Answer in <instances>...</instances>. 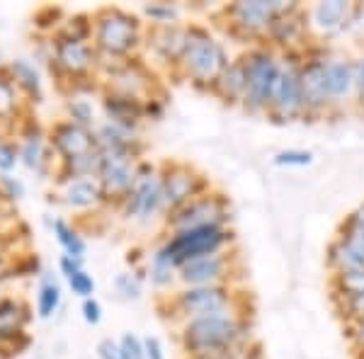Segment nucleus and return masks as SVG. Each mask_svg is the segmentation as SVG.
<instances>
[{
  "mask_svg": "<svg viewBox=\"0 0 364 359\" xmlns=\"http://www.w3.org/2000/svg\"><path fill=\"white\" fill-rule=\"evenodd\" d=\"M182 359H226L255 343L250 309H231L192 318L175 333Z\"/></svg>",
  "mask_w": 364,
  "mask_h": 359,
  "instance_id": "1",
  "label": "nucleus"
},
{
  "mask_svg": "<svg viewBox=\"0 0 364 359\" xmlns=\"http://www.w3.org/2000/svg\"><path fill=\"white\" fill-rule=\"evenodd\" d=\"M231 49L226 39L216 37L214 29L202 22H187V46L185 56L180 61L178 75L175 78L187 80L195 90L209 92L214 90L216 80L231 63Z\"/></svg>",
  "mask_w": 364,
  "mask_h": 359,
  "instance_id": "2",
  "label": "nucleus"
},
{
  "mask_svg": "<svg viewBox=\"0 0 364 359\" xmlns=\"http://www.w3.org/2000/svg\"><path fill=\"white\" fill-rule=\"evenodd\" d=\"M146 22L134 10L105 5L92 13V46L100 58L127 61L144 54Z\"/></svg>",
  "mask_w": 364,
  "mask_h": 359,
  "instance_id": "3",
  "label": "nucleus"
},
{
  "mask_svg": "<svg viewBox=\"0 0 364 359\" xmlns=\"http://www.w3.org/2000/svg\"><path fill=\"white\" fill-rule=\"evenodd\" d=\"M156 309L175 328L192 318L231 309H250L243 286H178L156 299Z\"/></svg>",
  "mask_w": 364,
  "mask_h": 359,
  "instance_id": "4",
  "label": "nucleus"
},
{
  "mask_svg": "<svg viewBox=\"0 0 364 359\" xmlns=\"http://www.w3.org/2000/svg\"><path fill=\"white\" fill-rule=\"evenodd\" d=\"M284 8L287 0H238V3L221 5L214 20L231 42L250 49V46L265 44L269 25Z\"/></svg>",
  "mask_w": 364,
  "mask_h": 359,
  "instance_id": "5",
  "label": "nucleus"
},
{
  "mask_svg": "<svg viewBox=\"0 0 364 359\" xmlns=\"http://www.w3.org/2000/svg\"><path fill=\"white\" fill-rule=\"evenodd\" d=\"M245 63V97L240 109L248 114H267L269 97L282 70V54L267 44H257L240 51Z\"/></svg>",
  "mask_w": 364,
  "mask_h": 359,
  "instance_id": "6",
  "label": "nucleus"
},
{
  "mask_svg": "<svg viewBox=\"0 0 364 359\" xmlns=\"http://www.w3.org/2000/svg\"><path fill=\"white\" fill-rule=\"evenodd\" d=\"M117 211L122 214V219L136 223V226H151L156 221H166L161 163L141 158L136 168V182H134L132 192L127 194V199Z\"/></svg>",
  "mask_w": 364,
  "mask_h": 359,
  "instance_id": "7",
  "label": "nucleus"
},
{
  "mask_svg": "<svg viewBox=\"0 0 364 359\" xmlns=\"http://www.w3.org/2000/svg\"><path fill=\"white\" fill-rule=\"evenodd\" d=\"M236 245V231L231 226H202L190 231L166 233L163 248L178 264V269L187 262H195L199 257H209L216 252L231 250Z\"/></svg>",
  "mask_w": 364,
  "mask_h": 359,
  "instance_id": "8",
  "label": "nucleus"
},
{
  "mask_svg": "<svg viewBox=\"0 0 364 359\" xmlns=\"http://www.w3.org/2000/svg\"><path fill=\"white\" fill-rule=\"evenodd\" d=\"M306 20L311 39L318 44L333 46V42L352 34L364 22V3L350 0H321L306 5Z\"/></svg>",
  "mask_w": 364,
  "mask_h": 359,
  "instance_id": "9",
  "label": "nucleus"
},
{
  "mask_svg": "<svg viewBox=\"0 0 364 359\" xmlns=\"http://www.w3.org/2000/svg\"><path fill=\"white\" fill-rule=\"evenodd\" d=\"M301 58L304 51L282 54V70L269 97L267 119L274 124H294L304 122V95H301Z\"/></svg>",
  "mask_w": 364,
  "mask_h": 359,
  "instance_id": "10",
  "label": "nucleus"
},
{
  "mask_svg": "<svg viewBox=\"0 0 364 359\" xmlns=\"http://www.w3.org/2000/svg\"><path fill=\"white\" fill-rule=\"evenodd\" d=\"M333 46L314 42L304 49L301 58V95H304V122H318L333 117L331 97L326 87V61Z\"/></svg>",
  "mask_w": 364,
  "mask_h": 359,
  "instance_id": "11",
  "label": "nucleus"
},
{
  "mask_svg": "<svg viewBox=\"0 0 364 359\" xmlns=\"http://www.w3.org/2000/svg\"><path fill=\"white\" fill-rule=\"evenodd\" d=\"M180 286H243V260L238 250H224L187 262L178 272Z\"/></svg>",
  "mask_w": 364,
  "mask_h": 359,
  "instance_id": "12",
  "label": "nucleus"
},
{
  "mask_svg": "<svg viewBox=\"0 0 364 359\" xmlns=\"http://www.w3.org/2000/svg\"><path fill=\"white\" fill-rule=\"evenodd\" d=\"M202 226H231V202L221 190H209L202 197L192 199L182 209L166 216L163 228L166 233L190 231V228Z\"/></svg>",
  "mask_w": 364,
  "mask_h": 359,
  "instance_id": "13",
  "label": "nucleus"
},
{
  "mask_svg": "<svg viewBox=\"0 0 364 359\" xmlns=\"http://www.w3.org/2000/svg\"><path fill=\"white\" fill-rule=\"evenodd\" d=\"M161 185H163V199H166V216L182 209L185 204H190L192 199L214 190L211 180L202 170H197L195 166L182 161L161 163Z\"/></svg>",
  "mask_w": 364,
  "mask_h": 359,
  "instance_id": "14",
  "label": "nucleus"
},
{
  "mask_svg": "<svg viewBox=\"0 0 364 359\" xmlns=\"http://www.w3.org/2000/svg\"><path fill=\"white\" fill-rule=\"evenodd\" d=\"M17 151H20V166L39 178H49L56 170V156L49 146V129H46L32 112L20 122L15 132Z\"/></svg>",
  "mask_w": 364,
  "mask_h": 359,
  "instance_id": "15",
  "label": "nucleus"
},
{
  "mask_svg": "<svg viewBox=\"0 0 364 359\" xmlns=\"http://www.w3.org/2000/svg\"><path fill=\"white\" fill-rule=\"evenodd\" d=\"M265 44L272 46L279 54L309 49L314 44V39H311V29L306 20V5L287 0V8L274 17L267 29Z\"/></svg>",
  "mask_w": 364,
  "mask_h": 359,
  "instance_id": "16",
  "label": "nucleus"
},
{
  "mask_svg": "<svg viewBox=\"0 0 364 359\" xmlns=\"http://www.w3.org/2000/svg\"><path fill=\"white\" fill-rule=\"evenodd\" d=\"M187 46V22L173 27H146L144 54L154 68L166 70L170 75H178L180 61L185 56Z\"/></svg>",
  "mask_w": 364,
  "mask_h": 359,
  "instance_id": "17",
  "label": "nucleus"
},
{
  "mask_svg": "<svg viewBox=\"0 0 364 359\" xmlns=\"http://www.w3.org/2000/svg\"><path fill=\"white\" fill-rule=\"evenodd\" d=\"M100 83H102V87H107V90L122 92V95L136 97V100H149L158 95V92H163L161 83H158L156 68L144 56H134L122 61Z\"/></svg>",
  "mask_w": 364,
  "mask_h": 359,
  "instance_id": "18",
  "label": "nucleus"
},
{
  "mask_svg": "<svg viewBox=\"0 0 364 359\" xmlns=\"http://www.w3.org/2000/svg\"><path fill=\"white\" fill-rule=\"evenodd\" d=\"M326 87L331 97L333 114H340L355 105L357 97V61L345 51H331L326 61Z\"/></svg>",
  "mask_w": 364,
  "mask_h": 359,
  "instance_id": "19",
  "label": "nucleus"
},
{
  "mask_svg": "<svg viewBox=\"0 0 364 359\" xmlns=\"http://www.w3.org/2000/svg\"><path fill=\"white\" fill-rule=\"evenodd\" d=\"M136 168L139 161L124 156H102V168H100V187L105 194V204L107 209H119L127 194L132 192L134 182H136Z\"/></svg>",
  "mask_w": 364,
  "mask_h": 359,
  "instance_id": "20",
  "label": "nucleus"
},
{
  "mask_svg": "<svg viewBox=\"0 0 364 359\" xmlns=\"http://www.w3.org/2000/svg\"><path fill=\"white\" fill-rule=\"evenodd\" d=\"M49 146L58 161H70V158L87 156V153L97 151L95 129L78 127L68 119H56L49 127Z\"/></svg>",
  "mask_w": 364,
  "mask_h": 359,
  "instance_id": "21",
  "label": "nucleus"
},
{
  "mask_svg": "<svg viewBox=\"0 0 364 359\" xmlns=\"http://www.w3.org/2000/svg\"><path fill=\"white\" fill-rule=\"evenodd\" d=\"M58 190L54 197V202L61 204L63 209L73 211V214H92V211L107 209L105 204V194L100 187L97 178H78V180H66L61 185H56Z\"/></svg>",
  "mask_w": 364,
  "mask_h": 359,
  "instance_id": "22",
  "label": "nucleus"
},
{
  "mask_svg": "<svg viewBox=\"0 0 364 359\" xmlns=\"http://www.w3.org/2000/svg\"><path fill=\"white\" fill-rule=\"evenodd\" d=\"M326 267L331 274L364 272V235L338 228L336 238L326 248Z\"/></svg>",
  "mask_w": 364,
  "mask_h": 359,
  "instance_id": "23",
  "label": "nucleus"
},
{
  "mask_svg": "<svg viewBox=\"0 0 364 359\" xmlns=\"http://www.w3.org/2000/svg\"><path fill=\"white\" fill-rule=\"evenodd\" d=\"M97 102H100V117H102V122L132 129V132H141V129H144L146 124L144 100L129 97V95H122V92L102 87L97 95Z\"/></svg>",
  "mask_w": 364,
  "mask_h": 359,
  "instance_id": "24",
  "label": "nucleus"
},
{
  "mask_svg": "<svg viewBox=\"0 0 364 359\" xmlns=\"http://www.w3.org/2000/svg\"><path fill=\"white\" fill-rule=\"evenodd\" d=\"M97 151L102 156H124L141 161L146 156V141L144 132H132V129L109 124V122H100L95 127Z\"/></svg>",
  "mask_w": 364,
  "mask_h": 359,
  "instance_id": "25",
  "label": "nucleus"
},
{
  "mask_svg": "<svg viewBox=\"0 0 364 359\" xmlns=\"http://www.w3.org/2000/svg\"><path fill=\"white\" fill-rule=\"evenodd\" d=\"M3 68L29 109L44 102V75L32 58H25V56L13 58V61H8Z\"/></svg>",
  "mask_w": 364,
  "mask_h": 359,
  "instance_id": "26",
  "label": "nucleus"
},
{
  "mask_svg": "<svg viewBox=\"0 0 364 359\" xmlns=\"http://www.w3.org/2000/svg\"><path fill=\"white\" fill-rule=\"evenodd\" d=\"M29 112L32 109L25 105V100L17 92L13 80L8 78L5 68H0V139L13 136Z\"/></svg>",
  "mask_w": 364,
  "mask_h": 359,
  "instance_id": "27",
  "label": "nucleus"
},
{
  "mask_svg": "<svg viewBox=\"0 0 364 359\" xmlns=\"http://www.w3.org/2000/svg\"><path fill=\"white\" fill-rule=\"evenodd\" d=\"M211 95L216 100H221L228 107H240L243 105V97H245V63H243V56L233 54L231 63L226 66V70L221 73V78L216 80L214 90Z\"/></svg>",
  "mask_w": 364,
  "mask_h": 359,
  "instance_id": "28",
  "label": "nucleus"
},
{
  "mask_svg": "<svg viewBox=\"0 0 364 359\" xmlns=\"http://www.w3.org/2000/svg\"><path fill=\"white\" fill-rule=\"evenodd\" d=\"M146 272H149V284L154 286L158 291V296H163V294H170L175 291V286L178 284V264L173 262V257L168 255V250L161 245H156L154 252L149 255V260H146Z\"/></svg>",
  "mask_w": 364,
  "mask_h": 359,
  "instance_id": "29",
  "label": "nucleus"
},
{
  "mask_svg": "<svg viewBox=\"0 0 364 359\" xmlns=\"http://www.w3.org/2000/svg\"><path fill=\"white\" fill-rule=\"evenodd\" d=\"M63 306V286L54 272L44 269L39 277L37 294H34V314L39 321H51Z\"/></svg>",
  "mask_w": 364,
  "mask_h": 359,
  "instance_id": "30",
  "label": "nucleus"
},
{
  "mask_svg": "<svg viewBox=\"0 0 364 359\" xmlns=\"http://www.w3.org/2000/svg\"><path fill=\"white\" fill-rule=\"evenodd\" d=\"M32 306L20 296H0V338L27 331L32 323Z\"/></svg>",
  "mask_w": 364,
  "mask_h": 359,
  "instance_id": "31",
  "label": "nucleus"
},
{
  "mask_svg": "<svg viewBox=\"0 0 364 359\" xmlns=\"http://www.w3.org/2000/svg\"><path fill=\"white\" fill-rule=\"evenodd\" d=\"M46 226H49L51 235H54L56 243L61 245V250L66 252V255L85 260L87 240H85V235L78 231V226H75L73 221H68L66 216H46Z\"/></svg>",
  "mask_w": 364,
  "mask_h": 359,
  "instance_id": "32",
  "label": "nucleus"
},
{
  "mask_svg": "<svg viewBox=\"0 0 364 359\" xmlns=\"http://www.w3.org/2000/svg\"><path fill=\"white\" fill-rule=\"evenodd\" d=\"M100 168H102V153L92 151L87 156L70 158V161H58L54 170V182L61 185L66 180H78V178H97Z\"/></svg>",
  "mask_w": 364,
  "mask_h": 359,
  "instance_id": "33",
  "label": "nucleus"
},
{
  "mask_svg": "<svg viewBox=\"0 0 364 359\" xmlns=\"http://www.w3.org/2000/svg\"><path fill=\"white\" fill-rule=\"evenodd\" d=\"M63 119L85 129H95L102 122L100 105H95V100H90V95H66V100H63Z\"/></svg>",
  "mask_w": 364,
  "mask_h": 359,
  "instance_id": "34",
  "label": "nucleus"
},
{
  "mask_svg": "<svg viewBox=\"0 0 364 359\" xmlns=\"http://www.w3.org/2000/svg\"><path fill=\"white\" fill-rule=\"evenodd\" d=\"M149 284V272H146V264L136 269H124L112 279V291L117 301L134 304L144 296V289Z\"/></svg>",
  "mask_w": 364,
  "mask_h": 359,
  "instance_id": "35",
  "label": "nucleus"
},
{
  "mask_svg": "<svg viewBox=\"0 0 364 359\" xmlns=\"http://www.w3.org/2000/svg\"><path fill=\"white\" fill-rule=\"evenodd\" d=\"M44 272V262L42 257L34 250H17L13 257H10V264L5 269V274L0 277V284L3 282H13V279H39Z\"/></svg>",
  "mask_w": 364,
  "mask_h": 359,
  "instance_id": "36",
  "label": "nucleus"
},
{
  "mask_svg": "<svg viewBox=\"0 0 364 359\" xmlns=\"http://www.w3.org/2000/svg\"><path fill=\"white\" fill-rule=\"evenodd\" d=\"M139 15L146 22V27H173L182 22V5L168 3V0H156V3L141 5Z\"/></svg>",
  "mask_w": 364,
  "mask_h": 359,
  "instance_id": "37",
  "label": "nucleus"
},
{
  "mask_svg": "<svg viewBox=\"0 0 364 359\" xmlns=\"http://www.w3.org/2000/svg\"><path fill=\"white\" fill-rule=\"evenodd\" d=\"M333 306H336V314L345 326L362 321L364 318V291L360 294H340V296H331Z\"/></svg>",
  "mask_w": 364,
  "mask_h": 359,
  "instance_id": "38",
  "label": "nucleus"
},
{
  "mask_svg": "<svg viewBox=\"0 0 364 359\" xmlns=\"http://www.w3.org/2000/svg\"><path fill=\"white\" fill-rule=\"evenodd\" d=\"M58 37L75 39V42H92V15L87 13H75L66 15L63 25L58 27Z\"/></svg>",
  "mask_w": 364,
  "mask_h": 359,
  "instance_id": "39",
  "label": "nucleus"
},
{
  "mask_svg": "<svg viewBox=\"0 0 364 359\" xmlns=\"http://www.w3.org/2000/svg\"><path fill=\"white\" fill-rule=\"evenodd\" d=\"M63 20H66V13H63V8H56V5H44V8H39L37 13L32 17V25L37 29L39 37H54L58 32V27L63 25Z\"/></svg>",
  "mask_w": 364,
  "mask_h": 359,
  "instance_id": "40",
  "label": "nucleus"
},
{
  "mask_svg": "<svg viewBox=\"0 0 364 359\" xmlns=\"http://www.w3.org/2000/svg\"><path fill=\"white\" fill-rule=\"evenodd\" d=\"M360 291H364V272L331 274V296H340V294H360Z\"/></svg>",
  "mask_w": 364,
  "mask_h": 359,
  "instance_id": "41",
  "label": "nucleus"
},
{
  "mask_svg": "<svg viewBox=\"0 0 364 359\" xmlns=\"http://www.w3.org/2000/svg\"><path fill=\"white\" fill-rule=\"evenodd\" d=\"M316 156L311 151H304V149H284L279 153H274L272 163L277 168H309L314 166Z\"/></svg>",
  "mask_w": 364,
  "mask_h": 359,
  "instance_id": "42",
  "label": "nucleus"
},
{
  "mask_svg": "<svg viewBox=\"0 0 364 359\" xmlns=\"http://www.w3.org/2000/svg\"><path fill=\"white\" fill-rule=\"evenodd\" d=\"M66 284H68V291L73 294L75 299H80V301L92 299L97 294V282H95V277L87 272V269H80L78 274L68 277Z\"/></svg>",
  "mask_w": 364,
  "mask_h": 359,
  "instance_id": "43",
  "label": "nucleus"
},
{
  "mask_svg": "<svg viewBox=\"0 0 364 359\" xmlns=\"http://www.w3.org/2000/svg\"><path fill=\"white\" fill-rule=\"evenodd\" d=\"M17 168H20V151H17V141L0 139V175H15Z\"/></svg>",
  "mask_w": 364,
  "mask_h": 359,
  "instance_id": "44",
  "label": "nucleus"
},
{
  "mask_svg": "<svg viewBox=\"0 0 364 359\" xmlns=\"http://www.w3.org/2000/svg\"><path fill=\"white\" fill-rule=\"evenodd\" d=\"M25 194H27V187L17 175H0V197H3L5 202L15 207L20 199H25Z\"/></svg>",
  "mask_w": 364,
  "mask_h": 359,
  "instance_id": "45",
  "label": "nucleus"
},
{
  "mask_svg": "<svg viewBox=\"0 0 364 359\" xmlns=\"http://www.w3.org/2000/svg\"><path fill=\"white\" fill-rule=\"evenodd\" d=\"M117 340H119V345H122L124 359H146L144 338H141V335H136V333H122Z\"/></svg>",
  "mask_w": 364,
  "mask_h": 359,
  "instance_id": "46",
  "label": "nucleus"
},
{
  "mask_svg": "<svg viewBox=\"0 0 364 359\" xmlns=\"http://www.w3.org/2000/svg\"><path fill=\"white\" fill-rule=\"evenodd\" d=\"M80 314H83V321L87 323V326L97 328L100 323H102L105 311H102V304H100V299L92 296V299H85V301H80Z\"/></svg>",
  "mask_w": 364,
  "mask_h": 359,
  "instance_id": "47",
  "label": "nucleus"
},
{
  "mask_svg": "<svg viewBox=\"0 0 364 359\" xmlns=\"http://www.w3.org/2000/svg\"><path fill=\"white\" fill-rule=\"evenodd\" d=\"M144 114L146 122H161L166 117V95L158 92V95L144 100Z\"/></svg>",
  "mask_w": 364,
  "mask_h": 359,
  "instance_id": "48",
  "label": "nucleus"
},
{
  "mask_svg": "<svg viewBox=\"0 0 364 359\" xmlns=\"http://www.w3.org/2000/svg\"><path fill=\"white\" fill-rule=\"evenodd\" d=\"M97 359H124V352H122V345L117 338H102L95 347Z\"/></svg>",
  "mask_w": 364,
  "mask_h": 359,
  "instance_id": "49",
  "label": "nucleus"
},
{
  "mask_svg": "<svg viewBox=\"0 0 364 359\" xmlns=\"http://www.w3.org/2000/svg\"><path fill=\"white\" fill-rule=\"evenodd\" d=\"M345 331H348V340H350L352 350H355V355L364 359V318L352 323V326H345Z\"/></svg>",
  "mask_w": 364,
  "mask_h": 359,
  "instance_id": "50",
  "label": "nucleus"
},
{
  "mask_svg": "<svg viewBox=\"0 0 364 359\" xmlns=\"http://www.w3.org/2000/svg\"><path fill=\"white\" fill-rule=\"evenodd\" d=\"M80 269H85V260H80V257H73V255H66V252H61V257H58V272H61L63 279H68V277L78 274Z\"/></svg>",
  "mask_w": 364,
  "mask_h": 359,
  "instance_id": "51",
  "label": "nucleus"
},
{
  "mask_svg": "<svg viewBox=\"0 0 364 359\" xmlns=\"http://www.w3.org/2000/svg\"><path fill=\"white\" fill-rule=\"evenodd\" d=\"M144 352H146V359H168L166 345H163V340L158 338V335H146Z\"/></svg>",
  "mask_w": 364,
  "mask_h": 359,
  "instance_id": "52",
  "label": "nucleus"
},
{
  "mask_svg": "<svg viewBox=\"0 0 364 359\" xmlns=\"http://www.w3.org/2000/svg\"><path fill=\"white\" fill-rule=\"evenodd\" d=\"M340 228H348V231H355V233L364 235V204L352 209L350 214L343 219V223H340Z\"/></svg>",
  "mask_w": 364,
  "mask_h": 359,
  "instance_id": "53",
  "label": "nucleus"
},
{
  "mask_svg": "<svg viewBox=\"0 0 364 359\" xmlns=\"http://www.w3.org/2000/svg\"><path fill=\"white\" fill-rule=\"evenodd\" d=\"M357 61V97H355V107L364 114V49L355 56Z\"/></svg>",
  "mask_w": 364,
  "mask_h": 359,
  "instance_id": "54",
  "label": "nucleus"
},
{
  "mask_svg": "<svg viewBox=\"0 0 364 359\" xmlns=\"http://www.w3.org/2000/svg\"><path fill=\"white\" fill-rule=\"evenodd\" d=\"M146 260H149V255H144V250H141V248H132V250H127V264H129V269L144 267Z\"/></svg>",
  "mask_w": 364,
  "mask_h": 359,
  "instance_id": "55",
  "label": "nucleus"
},
{
  "mask_svg": "<svg viewBox=\"0 0 364 359\" xmlns=\"http://www.w3.org/2000/svg\"><path fill=\"white\" fill-rule=\"evenodd\" d=\"M5 66V63H3V56H0V68H3Z\"/></svg>",
  "mask_w": 364,
  "mask_h": 359,
  "instance_id": "56",
  "label": "nucleus"
},
{
  "mask_svg": "<svg viewBox=\"0 0 364 359\" xmlns=\"http://www.w3.org/2000/svg\"><path fill=\"white\" fill-rule=\"evenodd\" d=\"M0 296H3V284H0Z\"/></svg>",
  "mask_w": 364,
  "mask_h": 359,
  "instance_id": "57",
  "label": "nucleus"
},
{
  "mask_svg": "<svg viewBox=\"0 0 364 359\" xmlns=\"http://www.w3.org/2000/svg\"><path fill=\"white\" fill-rule=\"evenodd\" d=\"M20 359H32V357H20Z\"/></svg>",
  "mask_w": 364,
  "mask_h": 359,
  "instance_id": "58",
  "label": "nucleus"
}]
</instances>
